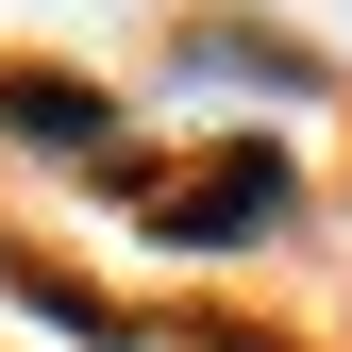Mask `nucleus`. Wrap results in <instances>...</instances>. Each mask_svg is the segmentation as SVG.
I'll return each instance as SVG.
<instances>
[{
	"mask_svg": "<svg viewBox=\"0 0 352 352\" xmlns=\"http://www.w3.org/2000/svg\"><path fill=\"white\" fill-rule=\"evenodd\" d=\"M269 201H285V168L269 151H235V168H168V185H151V235H269Z\"/></svg>",
	"mask_w": 352,
	"mask_h": 352,
	"instance_id": "obj_1",
	"label": "nucleus"
}]
</instances>
